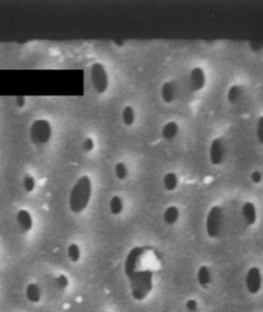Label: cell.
I'll return each instance as SVG.
<instances>
[{"label":"cell","instance_id":"30bf717a","mask_svg":"<svg viewBox=\"0 0 263 312\" xmlns=\"http://www.w3.org/2000/svg\"><path fill=\"white\" fill-rule=\"evenodd\" d=\"M178 95V87L175 81H166L161 84V88H160V96H161V100L165 104H172Z\"/></svg>","mask_w":263,"mask_h":312},{"label":"cell","instance_id":"2e32d148","mask_svg":"<svg viewBox=\"0 0 263 312\" xmlns=\"http://www.w3.org/2000/svg\"><path fill=\"white\" fill-rule=\"evenodd\" d=\"M162 186L167 192H174L179 186V177L175 172H167L162 178Z\"/></svg>","mask_w":263,"mask_h":312},{"label":"cell","instance_id":"e0dca14e","mask_svg":"<svg viewBox=\"0 0 263 312\" xmlns=\"http://www.w3.org/2000/svg\"><path fill=\"white\" fill-rule=\"evenodd\" d=\"M124 210L123 199L120 195H112L109 200V211L114 216H118Z\"/></svg>","mask_w":263,"mask_h":312},{"label":"cell","instance_id":"52a82bcc","mask_svg":"<svg viewBox=\"0 0 263 312\" xmlns=\"http://www.w3.org/2000/svg\"><path fill=\"white\" fill-rule=\"evenodd\" d=\"M206 83H207V78L202 67L196 66L192 68L188 73L187 78V86L192 93H199L205 88Z\"/></svg>","mask_w":263,"mask_h":312},{"label":"cell","instance_id":"277c9868","mask_svg":"<svg viewBox=\"0 0 263 312\" xmlns=\"http://www.w3.org/2000/svg\"><path fill=\"white\" fill-rule=\"evenodd\" d=\"M224 226V211L221 205L209 207L205 218V230L208 238L217 239L222 234Z\"/></svg>","mask_w":263,"mask_h":312},{"label":"cell","instance_id":"7a4b0ae2","mask_svg":"<svg viewBox=\"0 0 263 312\" xmlns=\"http://www.w3.org/2000/svg\"><path fill=\"white\" fill-rule=\"evenodd\" d=\"M93 195V182L88 174H83L74 182L68 194V209L72 214L80 215L89 206Z\"/></svg>","mask_w":263,"mask_h":312},{"label":"cell","instance_id":"ba28073f","mask_svg":"<svg viewBox=\"0 0 263 312\" xmlns=\"http://www.w3.org/2000/svg\"><path fill=\"white\" fill-rule=\"evenodd\" d=\"M262 283H263V278H262L261 270L256 266L250 267L249 270H247L245 276V285L247 292L252 295L258 294L262 289Z\"/></svg>","mask_w":263,"mask_h":312},{"label":"cell","instance_id":"6da1fadb","mask_svg":"<svg viewBox=\"0 0 263 312\" xmlns=\"http://www.w3.org/2000/svg\"><path fill=\"white\" fill-rule=\"evenodd\" d=\"M153 250L146 246H136L128 252L124 262V273H126L130 284L132 298L137 301H142L152 290V268L145 267Z\"/></svg>","mask_w":263,"mask_h":312},{"label":"cell","instance_id":"7c38bea8","mask_svg":"<svg viewBox=\"0 0 263 312\" xmlns=\"http://www.w3.org/2000/svg\"><path fill=\"white\" fill-rule=\"evenodd\" d=\"M245 95V88L241 84H233L227 90V100L230 105H236Z\"/></svg>","mask_w":263,"mask_h":312},{"label":"cell","instance_id":"4fadbf2b","mask_svg":"<svg viewBox=\"0 0 263 312\" xmlns=\"http://www.w3.org/2000/svg\"><path fill=\"white\" fill-rule=\"evenodd\" d=\"M180 218V209L177 205H170L165 209L162 214V220L167 226H173L179 221Z\"/></svg>","mask_w":263,"mask_h":312},{"label":"cell","instance_id":"ffe728a7","mask_svg":"<svg viewBox=\"0 0 263 312\" xmlns=\"http://www.w3.org/2000/svg\"><path fill=\"white\" fill-rule=\"evenodd\" d=\"M81 256H82V250H81L80 245L76 244V243H72L67 246V257L71 262L76 264L81 260Z\"/></svg>","mask_w":263,"mask_h":312},{"label":"cell","instance_id":"3957f363","mask_svg":"<svg viewBox=\"0 0 263 312\" xmlns=\"http://www.w3.org/2000/svg\"><path fill=\"white\" fill-rule=\"evenodd\" d=\"M28 136H30L31 142L34 145H45L52 138V126L49 120L45 118H37L34 120L30 126L28 131Z\"/></svg>","mask_w":263,"mask_h":312},{"label":"cell","instance_id":"484cf974","mask_svg":"<svg viewBox=\"0 0 263 312\" xmlns=\"http://www.w3.org/2000/svg\"><path fill=\"white\" fill-rule=\"evenodd\" d=\"M250 180L253 184H261L263 180V173L259 170H253L251 173H250Z\"/></svg>","mask_w":263,"mask_h":312},{"label":"cell","instance_id":"cb8c5ba5","mask_svg":"<svg viewBox=\"0 0 263 312\" xmlns=\"http://www.w3.org/2000/svg\"><path fill=\"white\" fill-rule=\"evenodd\" d=\"M55 285L60 290H65L70 285V280H68L67 276H65V274H59L55 278Z\"/></svg>","mask_w":263,"mask_h":312},{"label":"cell","instance_id":"d6986e66","mask_svg":"<svg viewBox=\"0 0 263 312\" xmlns=\"http://www.w3.org/2000/svg\"><path fill=\"white\" fill-rule=\"evenodd\" d=\"M121 117H122V122L124 123V126H127V127L133 126V124L136 123V120H137V114H136V110H134L133 106H130V105L124 106L123 110H122Z\"/></svg>","mask_w":263,"mask_h":312},{"label":"cell","instance_id":"9a60e30c","mask_svg":"<svg viewBox=\"0 0 263 312\" xmlns=\"http://www.w3.org/2000/svg\"><path fill=\"white\" fill-rule=\"evenodd\" d=\"M196 279L200 287H202V288H205V289L207 288V287L211 284V282H212V273H211V270H209V267L206 266V265L200 266L199 270H197V272H196Z\"/></svg>","mask_w":263,"mask_h":312},{"label":"cell","instance_id":"d4e9b609","mask_svg":"<svg viewBox=\"0 0 263 312\" xmlns=\"http://www.w3.org/2000/svg\"><path fill=\"white\" fill-rule=\"evenodd\" d=\"M82 149L86 152H92L95 149V140L92 137H87L82 143Z\"/></svg>","mask_w":263,"mask_h":312},{"label":"cell","instance_id":"5b68a950","mask_svg":"<svg viewBox=\"0 0 263 312\" xmlns=\"http://www.w3.org/2000/svg\"><path fill=\"white\" fill-rule=\"evenodd\" d=\"M89 78L94 92L102 95L108 92L110 87V78L105 65L101 62H94L89 68Z\"/></svg>","mask_w":263,"mask_h":312},{"label":"cell","instance_id":"44dd1931","mask_svg":"<svg viewBox=\"0 0 263 312\" xmlns=\"http://www.w3.org/2000/svg\"><path fill=\"white\" fill-rule=\"evenodd\" d=\"M22 187H23L24 192L28 193V194H31V193H33L34 190H36L37 180L31 173L24 174L23 179H22Z\"/></svg>","mask_w":263,"mask_h":312},{"label":"cell","instance_id":"8fae6325","mask_svg":"<svg viewBox=\"0 0 263 312\" xmlns=\"http://www.w3.org/2000/svg\"><path fill=\"white\" fill-rule=\"evenodd\" d=\"M16 223L18 228H20L23 233L31 232L34 226L32 214H31L28 210H26V209H21V210H18L16 214Z\"/></svg>","mask_w":263,"mask_h":312},{"label":"cell","instance_id":"83f0119b","mask_svg":"<svg viewBox=\"0 0 263 312\" xmlns=\"http://www.w3.org/2000/svg\"><path fill=\"white\" fill-rule=\"evenodd\" d=\"M15 104H16L18 109L24 108V106H26V104H27L26 96H16V98H15Z\"/></svg>","mask_w":263,"mask_h":312},{"label":"cell","instance_id":"4316f807","mask_svg":"<svg viewBox=\"0 0 263 312\" xmlns=\"http://www.w3.org/2000/svg\"><path fill=\"white\" fill-rule=\"evenodd\" d=\"M186 307H187L188 311L195 312L197 310V301L195 300V299H189V300L187 301Z\"/></svg>","mask_w":263,"mask_h":312},{"label":"cell","instance_id":"8992f818","mask_svg":"<svg viewBox=\"0 0 263 312\" xmlns=\"http://www.w3.org/2000/svg\"><path fill=\"white\" fill-rule=\"evenodd\" d=\"M227 155V146L221 137L212 139L208 146V160L214 166H221Z\"/></svg>","mask_w":263,"mask_h":312},{"label":"cell","instance_id":"7402d4cb","mask_svg":"<svg viewBox=\"0 0 263 312\" xmlns=\"http://www.w3.org/2000/svg\"><path fill=\"white\" fill-rule=\"evenodd\" d=\"M114 171H115V176H116V178H117V179H120V180H124V179H127L128 174H129V171H128L127 165L124 164V162H122V161L117 162V164L115 165Z\"/></svg>","mask_w":263,"mask_h":312},{"label":"cell","instance_id":"ac0fdd59","mask_svg":"<svg viewBox=\"0 0 263 312\" xmlns=\"http://www.w3.org/2000/svg\"><path fill=\"white\" fill-rule=\"evenodd\" d=\"M26 298L32 304H37L42 299V289L37 283H30L26 287Z\"/></svg>","mask_w":263,"mask_h":312},{"label":"cell","instance_id":"5bb4252c","mask_svg":"<svg viewBox=\"0 0 263 312\" xmlns=\"http://www.w3.org/2000/svg\"><path fill=\"white\" fill-rule=\"evenodd\" d=\"M178 133H179V124L175 121H168L161 128L162 139L168 140V142L173 140L178 136Z\"/></svg>","mask_w":263,"mask_h":312},{"label":"cell","instance_id":"9c48e42d","mask_svg":"<svg viewBox=\"0 0 263 312\" xmlns=\"http://www.w3.org/2000/svg\"><path fill=\"white\" fill-rule=\"evenodd\" d=\"M240 215L243 218V222L246 227H253L257 223L258 220V211L257 206L255 205V202L252 201H245L241 205L240 209Z\"/></svg>","mask_w":263,"mask_h":312},{"label":"cell","instance_id":"603a6c76","mask_svg":"<svg viewBox=\"0 0 263 312\" xmlns=\"http://www.w3.org/2000/svg\"><path fill=\"white\" fill-rule=\"evenodd\" d=\"M255 134H256V139H257V142L263 146V116H259L257 118Z\"/></svg>","mask_w":263,"mask_h":312}]
</instances>
